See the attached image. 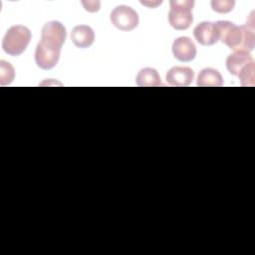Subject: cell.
<instances>
[{"label":"cell","mask_w":255,"mask_h":255,"mask_svg":"<svg viewBox=\"0 0 255 255\" xmlns=\"http://www.w3.org/2000/svg\"><path fill=\"white\" fill-rule=\"evenodd\" d=\"M214 24L218 41L234 52H250L254 49L255 35L246 25L235 26L229 21H217Z\"/></svg>","instance_id":"obj_1"},{"label":"cell","mask_w":255,"mask_h":255,"mask_svg":"<svg viewBox=\"0 0 255 255\" xmlns=\"http://www.w3.org/2000/svg\"><path fill=\"white\" fill-rule=\"evenodd\" d=\"M31 38V32L26 26H12L7 30L3 38L2 48L8 55L19 56L26 50Z\"/></svg>","instance_id":"obj_2"},{"label":"cell","mask_w":255,"mask_h":255,"mask_svg":"<svg viewBox=\"0 0 255 255\" xmlns=\"http://www.w3.org/2000/svg\"><path fill=\"white\" fill-rule=\"evenodd\" d=\"M170 10L168 13V22L175 30H186L193 22L192 8L194 1L189 0H171L169 2Z\"/></svg>","instance_id":"obj_3"},{"label":"cell","mask_w":255,"mask_h":255,"mask_svg":"<svg viewBox=\"0 0 255 255\" xmlns=\"http://www.w3.org/2000/svg\"><path fill=\"white\" fill-rule=\"evenodd\" d=\"M112 24L121 31H131L138 25L139 19L137 13L126 5L117 6L110 15Z\"/></svg>","instance_id":"obj_4"},{"label":"cell","mask_w":255,"mask_h":255,"mask_svg":"<svg viewBox=\"0 0 255 255\" xmlns=\"http://www.w3.org/2000/svg\"><path fill=\"white\" fill-rule=\"evenodd\" d=\"M66 37L67 32L64 25L59 21H50L42 28V37L40 42L49 48L61 50Z\"/></svg>","instance_id":"obj_5"},{"label":"cell","mask_w":255,"mask_h":255,"mask_svg":"<svg viewBox=\"0 0 255 255\" xmlns=\"http://www.w3.org/2000/svg\"><path fill=\"white\" fill-rule=\"evenodd\" d=\"M60 54L61 50L51 49L39 42L35 51L36 64L43 70H50L58 64Z\"/></svg>","instance_id":"obj_6"},{"label":"cell","mask_w":255,"mask_h":255,"mask_svg":"<svg viewBox=\"0 0 255 255\" xmlns=\"http://www.w3.org/2000/svg\"><path fill=\"white\" fill-rule=\"evenodd\" d=\"M174 57L181 62L192 61L196 56V47L188 37H179L172 44Z\"/></svg>","instance_id":"obj_7"},{"label":"cell","mask_w":255,"mask_h":255,"mask_svg":"<svg viewBox=\"0 0 255 255\" xmlns=\"http://www.w3.org/2000/svg\"><path fill=\"white\" fill-rule=\"evenodd\" d=\"M194 72L189 67H172L166 74V81L171 86L185 87L191 84Z\"/></svg>","instance_id":"obj_8"},{"label":"cell","mask_w":255,"mask_h":255,"mask_svg":"<svg viewBox=\"0 0 255 255\" xmlns=\"http://www.w3.org/2000/svg\"><path fill=\"white\" fill-rule=\"evenodd\" d=\"M195 40L202 46H211L218 41L214 24L211 22H201L193 30Z\"/></svg>","instance_id":"obj_9"},{"label":"cell","mask_w":255,"mask_h":255,"mask_svg":"<svg viewBox=\"0 0 255 255\" xmlns=\"http://www.w3.org/2000/svg\"><path fill=\"white\" fill-rule=\"evenodd\" d=\"M71 39L77 48L85 49L94 43L95 33L88 25H78L73 28Z\"/></svg>","instance_id":"obj_10"},{"label":"cell","mask_w":255,"mask_h":255,"mask_svg":"<svg viewBox=\"0 0 255 255\" xmlns=\"http://www.w3.org/2000/svg\"><path fill=\"white\" fill-rule=\"evenodd\" d=\"M252 61V56L248 52H234L227 57L226 68L231 75L237 76L241 69Z\"/></svg>","instance_id":"obj_11"},{"label":"cell","mask_w":255,"mask_h":255,"mask_svg":"<svg viewBox=\"0 0 255 255\" xmlns=\"http://www.w3.org/2000/svg\"><path fill=\"white\" fill-rule=\"evenodd\" d=\"M223 85L221 74L212 68L202 69L197 77V86L199 87H220Z\"/></svg>","instance_id":"obj_12"},{"label":"cell","mask_w":255,"mask_h":255,"mask_svg":"<svg viewBox=\"0 0 255 255\" xmlns=\"http://www.w3.org/2000/svg\"><path fill=\"white\" fill-rule=\"evenodd\" d=\"M136 84L140 87H156L160 86V77L153 68H143L136 76Z\"/></svg>","instance_id":"obj_13"},{"label":"cell","mask_w":255,"mask_h":255,"mask_svg":"<svg viewBox=\"0 0 255 255\" xmlns=\"http://www.w3.org/2000/svg\"><path fill=\"white\" fill-rule=\"evenodd\" d=\"M15 78L14 67L4 60L0 61V85L5 86L13 82Z\"/></svg>","instance_id":"obj_14"},{"label":"cell","mask_w":255,"mask_h":255,"mask_svg":"<svg viewBox=\"0 0 255 255\" xmlns=\"http://www.w3.org/2000/svg\"><path fill=\"white\" fill-rule=\"evenodd\" d=\"M254 71H255V64L254 61L247 64L245 67L241 69L237 77L240 80L241 86H254Z\"/></svg>","instance_id":"obj_15"},{"label":"cell","mask_w":255,"mask_h":255,"mask_svg":"<svg viewBox=\"0 0 255 255\" xmlns=\"http://www.w3.org/2000/svg\"><path fill=\"white\" fill-rule=\"evenodd\" d=\"M235 5V2L233 0L228 1V0H223V1H218V0H213L211 1V7L212 10L220 13V14H225L230 12Z\"/></svg>","instance_id":"obj_16"},{"label":"cell","mask_w":255,"mask_h":255,"mask_svg":"<svg viewBox=\"0 0 255 255\" xmlns=\"http://www.w3.org/2000/svg\"><path fill=\"white\" fill-rule=\"evenodd\" d=\"M82 4L84 5L85 9L89 12H97L100 7V2H85L83 1Z\"/></svg>","instance_id":"obj_17"}]
</instances>
